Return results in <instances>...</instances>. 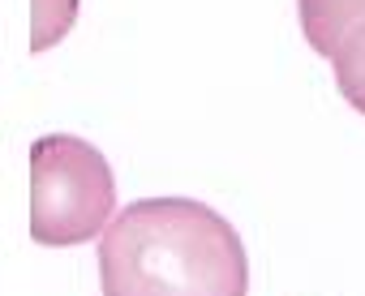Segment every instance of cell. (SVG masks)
I'll use <instances>...</instances> for the list:
<instances>
[{"mask_svg":"<svg viewBox=\"0 0 365 296\" xmlns=\"http://www.w3.org/2000/svg\"><path fill=\"white\" fill-rule=\"evenodd\" d=\"M331 69H335V90L344 95V103L365 116V22L335 48Z\"/></svg>","mask_w":365,"mask_h":296,"instance_id":"cell-4","label":"cell"},{"mask_svg":"<svg viewBox=\"0 0 365 296\" xmlns=\"http://www.w3.org/2000/svg\"><path fill=\"white\" fill-rule=\"evenodd\" d=\"M103 296H250L241 232L198 198H138L99 236Z\"/></svg>","mask_w":365,"mask_h":296,"instance_id":"cell-1","label":"cell"},{"mask_svg":"<svg viewBox=\"0 0 365 296\" xmlns=\"http://www.w3.org/2000/svg\"><path fill=\"white\" fill-rule=\"evenodd\" d=\"M116 211V176L99 146L73 133L31 142V240L48 249L86 245L108 232Z\"/></svg>","mask_w":365,"mask_h":296,"instance_id":"cell-2","label":"cell"},{"mask_svg":"<svg viewBox=\"0 0 365 296\" xmlns=\"http://www.w3.org/2000/svg\"><path fill=\"white\" fill-rule=\"evenodd\" d=\"M78 22V0H31V52L56 48Z\"/></svg>","mask_w":365,"mask_h":296,"instance_id":"cell-5","label":"cell"},{"mask_svg":"<svg viewBox=\"0 0 365 296\" xmlns=\"http://www.w3.org/2000/svg\"><path fill=\"white\" fill-rule=\"evenodd\" d=\"M301 35L318 56H335V48L365 22V0H297Z\"/></svg>","mask_w":365,"mask_h":296,"instance_id":"cell-3","label":"cell"}]
</instances>
